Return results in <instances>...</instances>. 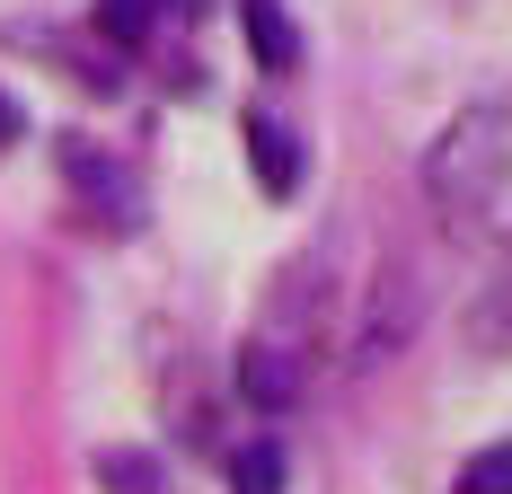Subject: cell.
Returning a JSON list of instances; mask_svg holds the SVG:
<instances>
[{
	"mask_svg": "<svg viewBox=\"0 0 512 494\" xmlns=\"http://www.w3.org/2000/svg\"><path fill=\"white\" fill-rule=\"evenodd\" d=\"M283 468H292V459H283L274 442H248L239 459H230V494H283Z\"/></svg>",
	"mask_w": 512,
	"mask_h": 494,
	"instance_id": "cell-7",
	"label": "cell"
},
{
	"mask_svg": "<svg viewBox=\"0 0 512 494\" xmlns=\"http://www.w3.org/2000/svg\"><path fill=\"white\" fill-rule=\"evenodd\" d=\"M0 142H18V106H9V89H0Z\"/></svg>",
	"mask_w": 512,
	"mask_h": 494,
	"instance_id": "cell-10",
	"label": "cell"
},
{
	"mask_svg": "<svg viewBox=\"0 0 512 494\" xmlns=\"http://www.w3.org/2000/svg\"><path fill=\"white\" fill-rule=\"evenodd\" d=\"M62 177H71V186H80L89 203H106V221H115V230L133 221V177H124V168H115L106 150H89V142H62Z\"/></svg>",
	"mask_w": 512,
	"mask_h": 494,
	"instance_id": "cell-3",
	"label": "cell"
},
{
	"mask_svg": "<svg viewBox=\"0 0 512 494\" xmlns=\"http://www.w3.org/2000/svg\"><path fill=\"white\" fill-rule=\"evenodd\" d=\"M159 0H98V36H115V45H151L159 36Z\"/></svg>",
	"mask_w": 512,
	"mask_h": 494,
	"instance_id": "cell-6",
	"label": "cell"
},
{
	"mask_svg": "<svg viewBox=\"0 0 512 494\" xmlns=\"http://www.w3.org/2000/svg\"><path fill=\"white\" fill-rule=\"evenodd\" d=\"M239 27H248V53L265 71H292L301 62V27L283 18V0H239Z\"/></svg>",
	"mask_w": 512,
	"mask_h": 494,
	"instance_id": "cell-5",
	"label": "cell"
},
{
	"mask_svg": "<svg viewBox=\"0 0 512 494\" xmlns=\"http://www.w3.org/2000/svg\"><path fill=\"white\" fill-rule=\"evenodd\" d=\"M460 494H512V442H486L460 468Z\"/></svg>",
	"mask_w": 512,
	"mask_h": 494,
	"instance_id": "cell-8",
	"label": "cell"
},
{
	"mask_svg": "<svg viewBox=\"0 0 512 494\" xmlns=\"http://www.w3.org/2000/svg\"><path fill=\"white\" fill-rule=\"evenodd\" d=\"M106 486H115V494H142V486H151V468H142V459H106Z\"/></svg>",
	"mask_w": 512,
	"mask_h": 494,
	"instance_id": "cell-9",
	"label": "cell"
},
{
	"mask_svg": "<svg viewBox=\"0 0 512 494\" xmlns=\"http://www.w3.org/2000/svg\"><path fill=\"white\" fill-rule=\"evenodd\" d=\"M239 397H248V406H265V415H283V406L301 397V371L283 362V345H274V336H256V345L239 353Z\"/></svg>",
	"mask_w": 512,
	"mask_h": 494,
	"instance_id": "cell-4",
	"label": "cell"
},
{
	"mask_svg": "<svg viewBox=\"0 0 512 494\" xmlns=\"http://www.w3.org/2000/svg\"><path fill=\"white\" fill-rule=\"evenodd\" d=\"M239 142H248L256 186H265V195H292V186H301V142H292V124H283V115H265V106L239 115Z\"/></svg>",
	"mask_w": 512,
	"mask_h": 494,
	"instance_id": "cell-2",
	"label": "cell"
},
{
	"mask_svg": "<svg viewBox=\"0 0 512 494\" xmlns=\"http://www.w3.org/2000/svg\"><path fill=\"white\" fill-rule=\"evenodd\" d=\"M512 186V106H468L442 142L424 150V195L442 221H477Z\"/></svg>",
	"mask_w": 512,
	"mask_h": 494,
	"instance_id": "cell-1",
	"label": "cell"
}]
</instances>
